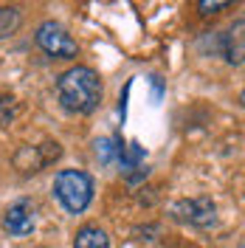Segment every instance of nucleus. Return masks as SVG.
Masks as SVG:
<instances>
[{"label":"nucleus","mask_w":245,"mask_h":248,"mask_svg":"<svg viewBox=\"0 0 245 248\" xmlns=\"http://www.w3.org/2000/svg\"><path fill=\"white\" fill-rule=\"evenodd\" d=\"M93 147H96V158L102 164H113V158H119V153H122L124 139H119V136H105V139L96 141Z\"/></svg>","instance_id":"nucleus-8"},{"label":"nucleus","mask_w":245,"mask_h":248,"mask_svg":"<svg viewBox=\"0 0 245 248\" xmlns=\"http://www.w3.org/2000/svg\"><path fill=\"white\" fill-rule=\"evenodd\" d=\"M220 51L231 65H243V17L220 37Z\"/></svg>","instance_id":"nucleus-6"},{"label":"nucleus","mask_w":245,"mask_h":248,"mask_svg":"<svg viewBox=\"0 0 245 248\" xmlns=\"http://www.w3.org/2000/svg\"><path fill=\"white\" fill-rule=\"evenodd\" d=\"M102 96H105L102 77L91 65H74L57 79V99L74 116H91L102 105Z\"/></svg>","instance_id":"nucleus-1"},{"label":"nucleus","mask_w":245,"mask_h":248,"mask_svg":"<svg viewBox=\"0 0 245 248\" xmlns=\"http://www.w3.org/2000/svg\"><path fill=\"white\" fill-rule=\"evenodd\" d=\"M54 198L60 201V206L68 215H82L93 203V192L96 184L88 172L82 170H60L54 175Z\"/></svg>","instance_id":"nucleus-2"},{"label":"nucleus","mask_w":245,"mask_h":248,"mask_svg":"<svg viewBox=\"0 0 245 248\" xmlns=\"http://www.w3.org/2000/svg\"><path fill=\"white\" fill-rule=\"evenodd\" d=\"M37 226V217H34V206L31 201H17L6 209L3 215V229L12 234V237H29Z\"/></svg>","instance_id":"nucleus-5"},{"label":"nucleus","mask_w":245,"mask_h":248,"mask_svg":"<svg viewBox=\"0 0 245 248\" xmlns=\"http://www.w3.org/2000/svg\"><path fill=\"white\" fill-rule=\"evenodd\" d=\"M74 248H110V237L102 226L96 223H85L77 229V237H74Z\"/></svg>","instance_id":"nucleus-7"},{"label":"nucleus","mask_w":245,"mask_h":248,"mask_svg":"<svg viewBox=\"0 0 245 248\" xmlns=\"http://www.w3.org/2000/svg\"><path fill=\"white\" fill-rule=\"evenodd\" d=\"M23 26V15L17 6H0V40L17 34V29Z\"/></svg>","instance_id":"nucleus-9"},{"label":"nucleus","mask_w":245,"mask_h":248,"mask_svg":"<svg viewBox=\"0 0 245 248\" xmlns=\"http://www.w3.org/2000/svg\"><path fill=\"white\" fill-rule=\"evenodd\" d=\"M34 43L40 46L43 54L54 57V60H74L79 57V43L68 34V29L57 23V20H46L34 31Z\"/></svg>","instance_id":"nucleus-3"},{"label":"nucleus","mask_w":245,"mask_h":248,"mask_svg":"<svg viewBox=\"0 0 245 248\" xmlns=\"http://www.w3.org/2000/svg\"><path fill=\"white\" fill-rule=\"evenodd\" d=\"M226 6H229L226 0H200V3H198V9H200V15H203V17H206V15H217V12H220V9H226Z\"/></svg>","instance_id":"nucleus-10"},{"label":"nucleus","mask_w":245,"mask_h":248,"mask_svg":"<svg viewBox=\"0 0 245 248\" xmlns=\"http://www.w3.org/2000/svg\"><path fill=\"white\" fill-rule=\"evenodd\" d=\"M169 215L181 223H189V226H198V229H206L217 220V206L212 198L200 195V198H184V201L172 203Z\"/></svg>","instance_id":"nucleus-4"}]
</instances>
